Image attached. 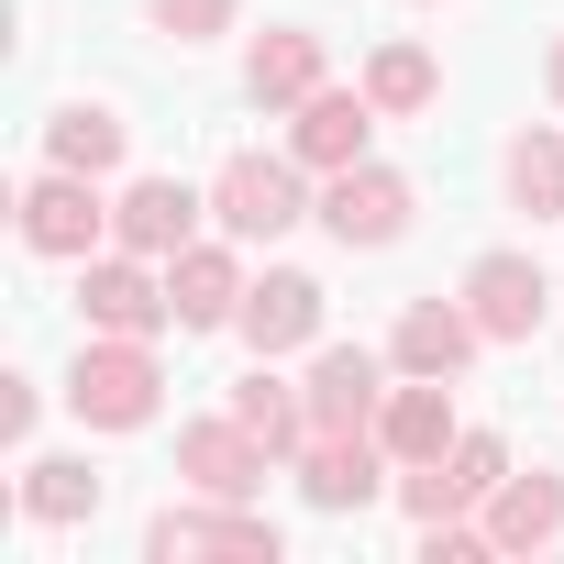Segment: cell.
<instances>
[{"label": "cell", "mask_w": 564, "mask_h": 564, "mask_svg": "<svg viewBox=\"0 0 564 564\" xmlns=\"http://www.w3.org/2000/svg\"><path fill=\"white\" fill-rule=\"evenodd\" d=\"M155 355L133 344V333H100V344H78V366H67V410L89 421V432H144L155 421Z\"/></svg>", "instance_id": "obj_1"}, {"label": "cell", "mask_w": 564, "mask_h": 564, "mask_svg": "<svg viewBox=\"0 0 564 564\" xmlns=\"http://www.w3.org/2000/svg\"><path fill=\"white\" fill-rule=\"evenodd\" d=\"M210 210H221L232 243H276L289 221H311V199H300V155H232V166L210 177Z\"/></svg>", "instance_id": "obj_2"}, {"label": "cell", "mask_w": 564, "mask_h": 564, "mask_svg": "<svg viewBox=\"0 0 564 564\" xmlns=\"http://www.w3.org/2000/svg\"><path fill=\"white\" fill-rule=\"evenodd\" d=\"M78 311H89V333H133V344H155L166 322H177V300H166V276H144V254L122 243V254H78Z\"/></svg>", "instance_id": "obj_3"}, {"label": "cell", "mask_w": 564, "mask_h": 564, "mask_svg": "<svg viewBox=\"0 0 564 564\" xmlns=\"http://www.w3.org/2000/svg\"><path fill=\"white\" fill-rule=\"evenodd\" d=\"M465 311H476L487 344H531L542 311H553V289H542L531 254H476V265H465Z\"/></svg>", "instance_id": "obj_4"}, {"label": "cell", "mask_w": 564, "mask_h": 564, "mask_svg": "<svg viewBox=\"0 0 564 564\" xmlns=\"http://www.w3.org/2000/svg\"><path fill=\"white\" fill-rule=\"evenodd\" d=\"M322 232H333V243H399V232H410V177L344 166V177L322 188Z\"/></svg>", "instance_id": "obj_5"}, {"label": "cell", "mask_w": 564, "mask_h": 564, "mask_svg": "<svg viewBox=\"0 0 564 564\" xmlns=\"http://www.w3.org/2000/svg\"><path fill=\"white\" fill-rule=\"evenodd\" d=\"M100 232H111V210H100V188H89L78 166H56V177L23 188V243H34V254H89Z\"/></svg>", "instance_id": "obj_6"}, {"label": "cell", "mask_w": 564, "mask_h": 564, "mask_svg": "<svg viewBox=\"0 0 564 564\" xmlns=\"http://www.w3.org/2000/svg\"><path fill=\"white\" fill-rule=\"evenodd\" d=\"M498 476H509V454H498L487 432H465L454 454H432V465H410V520H454V509H476V498H498Z\"/></svg>", "instance_id": "obj_7"}, {"label": "cell", "mask_w": 564, "mask_h": 564, "mask_svg": "<svg viewBox=\"0 0 564 564\" xmlns=\"http://www.w3.org/2000/svg\"><path fill=\"white\" fill-rule=\"evenodd\" d=\"M366 122H377V100H366V89H311V100H300L289 155H300V166H322V177H344V166H366Z\"/></svg>", "instance_id": "obj_8"}, {"label": "cell", "mask_w": 564, "mask_h": 564, "mask_svg": "<svg viewBox=\"0 0 564 564\" xmlns=\"http://www.w3.org/2000/svg\"><path fill=\"white\" fill-rule=\"evenodd\" d=\"M166 300H177V333L243 322V265H232V243H188V254H166Z\"/></svg>", "instance_id": "obj_9"}, {"label": "cell", "mask_w": 564, "mask_h": 564, "mask_svg": "<svg viewBox=\"0 0 564 564\" xmlns=\"http://www.w3.org/2000/svg\"><path fill=\"white\" fill-rule=\"evenodd\" d=\"M199 188H177V177H133L122 188V210H111V232L133 243V254H188V232H199Z\"/></svg>", "instance_id": "obj_10"}, {"label": "cell", "mask_w": 564, "mask_h": 564, "mask_svg": "<svg viewBox=\"0 0 564 564\" xmlns=\"http://www.w3.org/2000/svg\"><path fill=\"white\" fill-rule=\"evenodd\" d=\"M377 410H388L377 355H366V344H333V355L311 366V432H377Z\"/></svg>", "instance_id": "obj_11"}, {"label": "cell", "mask_w": 564, "mask_h": 564, "mask_svg": "<svg viewBox=\"0 0 564 564\" xmlns=\"http://www.w3.org/2000/svg\"><path fill=\"white\" fill-rule=\"evenodd\" d=\"M311 333H322V276L276 265L265 289H243V344H254V355H289V344H311Z\"/></svg>", "instance_id": "obj_12"}, {"label": "cell", "mask_w": 564, "mask_h": 564, "mask_svg": "<svg viewBox=\"0 0 564 564\" xmlns=\"http://www.w3.org/2000/svg\"><path fill=\"white\" fill-rule=\"evenodd\" d=\"M177 465H188V487L199 498H254V476H265V443L221 410V421H199L188 443H177Z\"/></svg>", "instance_id": "obj_13"}, {"label": "cell", "mask_w": 564, "mask_h": 564, "mask_svg": "<svg viewBox=\"0 0 564 564\" xmlns=\"http://www.w3.org/2000/svg\"><path fill=\"white\" fill-rule=\"evenodd\" d=\"M476 344H487V333H476V311H454V300H410V311H399V344H388V355H399L410 377H454V366H465Z\"/></svg>", "instance_id": "obj_14"}, {"label": "cell", "mask_w": 564, "mask_h": 564, "mask_svg": "<svg viewBox=\"0 0 564 564\" xmlns=\"http://www.w3.org/2000/svg\"><path fill=\"white\" fill-rule=\"evenodd\" d=\"M144 553H155V564H177V553H243V564H276V520H210V509H166V520L144 531Z\"/></svg>", "instance_id": "obj_15"}, {"label": "cell", "mask_w": 564, "mask_h": 564, "mask_svg": "<svg viewBox=\"0 0 564 564\" xmlns=\"http://www.w3.org/2000/svg\"><path fill=\"white\" fill-rule=\"evenodd\" d=\"M388 443L377 432H311V509H366Z\"/></svg>", "instance_id": "obj_16"}, {"label": "cell", "mask_w": 564, "mask_h": 564, "mask_svg": "<svg viewBox=\"0 0 564 564\" xmlns=\"http://www.w3.org/2000/svg\"><path fill=\"white\" fill-rule=\"evenodd\" d=\"M377 443H388L399 465H432V454L454 443V399H443V377H421V388H388V410H377Z\"/></svg>", "instance_id": "obj_17"}, {"label": "cell", "mask_w": 564, "mask_h": 564, "mask_svg": "<svg viewBox=\"0 0 564 564\" xmlns=\"http://www.w3.org/2000/svg\"><path fill=\"white\" fill-rule=\"evenodd\" d=\"M553 531H564V476H498L487 542H498V553H531V542H553Z\"/></svg>", "instance_id": "obj_18"}, {"label": "cell", "mask_w": 564, "mask_h": 564, "mask_svg": "<svg viewBox=\"0 0 564 564\" xmlns=\"http://www.w3.org/2000/svg\"><path fill=\"white\" fill-rule=\"evenodd\" d=\"M232 421H243L265 454H311V399H289L265 366H254V377H232Z\"/></svg>", "instance_id": "obj_19"}, {"label": "cell", "mask_w": 564, "mask_h": 564, "mask_svg": "<svg viewBox=\"0 0 564 564\" xmlns=\"http://www.w3.org/2000/svg\"><path fill=\"white\" fill-rule=\"evenodd\" d=\"M89 509H100V476H89L78 454H34V465H23V520L67 531V520H89Z\"/></svg>", "instance_id": "obj_20"}, {"label": "cell", "mask_w": 564, "mask_h": 564, "mask_svg": "<svg viewBox=\"0 0 564 564\" xmlns=\"http://www.w3.org/2000/svg\"><path fill=\"white\" fill-rule=\"evenodd\" d=\"M243 89H254V100H311V89H322V34H265V45L243 56Z\"/></svg>", "instance_id": "obj_21"}, {"label": "cell", "mask_w": 564, "mask_h": 564, "mask_svg": "<svg viewBox=\"0 0 564 564\" xmlns=\"http://www.w3.org/2000/svg\"><path fill=\"white\" fill-rule=\"evenodd\" d=\"M45 155H56V166H78V177H100V166H122V122H111V111H89V100H67V111L45 122Z\"/></svg>", "instance_id": "obj_22"}, {"label": "cell", "mask_w": 564, "mask_h": 564, "mask_svg": "<svg viewBox=\"0 0 564 564\" xmlns=\"http://www.w3.org/2000/svg\"><path fill=\"white\" fill-rule=\"evenodd\" d=\"M432 89H443V78H432V56H421V45H388V56L366 67V100H377V111H421Z\"/></svg>", "instance_id": "obj_23"}, {"label": "cell", "mask_w": 564, "mask_h": 564, "mask_svg": "<svg viewBox=\"0 0 564 564\" xmlns=\"http://www.w3.org/2000/svg\"><path fill=\"white\" fill-rule=\"evenodd\" d=\"M509 188L564 221V144H553V133H520V144H509Z\"/></svg>", "instance_id": "obj_24"}, {"label": "cell", "mask_w": 564, "mask_h": 564, "mask_svg": "<svg viewBox=\"0 0 564 564\" xmlns=\"http://www.w3.org/2000/svg\"><path fill=\"white\" fill-rule=\"evenodd\" d=\"M155 23H166L177 45H199V34H221V23H232V0H155Z\"/></svg>", "instance_id": "obj_25"}, {"label": "cell", "mask_w": 564, "mask_h": 564, "mask_svg": "<svg viewBox=\"0 0 564 564\" xmlns=\"http://www.w3.org/2000/svg\"><path fill=\"white\" fill-rule=\"evenodd\" d=\"M553 100H564V45H553Z\"/></svg>", "instance_id": "obj_26"}]
</instances>
